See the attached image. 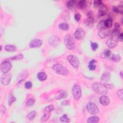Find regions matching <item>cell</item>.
<instances>
[{
  "label": "cell",
  "mask_w": 123,
  "mask_h": 123,
  "mask_svg": "<svg viewBox=\"0 0 123 123\" xmlns=\"http://www.w3.org/2000/svg\"><path fill=\"white\" fill-rule=\"evenodd\" d=\"M120 33V30H117L115 29H114L113 30H109V36L111 37V38H114L115 37L118 36Z\"/></svg>",
  "instance_id": "obj_23"
},
{
  "label": "cell",
  "mask_w": 123,
  "mask_h": 123,
  "mask_svg": "<svg viewBox=\"0 0 123 123\" xmlns=\"http://www.w3.org/2000/svg\"><path fill=\"white\" fill-rule=\"evenodd\" d=\"M69 103H70V102L68 99H67V100H63V101L61 103V104L65 106V105H68Z\"/></svg>",
  "instance_id": "obj_46"
},
{
  "label": "cell",
  "mask_w": 123,
  "mask_h": 123,
  "mask_svg": "<svg viewBox=\"0 0 123 123\" xmlns=\"http://www.w3.org/2000/svg\"><path fill=\"white\" fill-rule=\"evenodd\" d=\"M12 68V64L8 61H4L0 65V70L4 73H8Z\"/></svg>",
  "instance_id": "obj_5"
},
{
  "label": "cell",
  "mask_w": 123,
  "mask_h": 123,
  "mask_svg": "<svg viewBox=\"0 0 123 123\" xmlns=\"http://www.w3.org/2000/svg\"><path fill=\"white\" fill-rule=\"evenodd\" d=\"M118 37V39L119 40V41H122L123 40V33H120L119 34V35L117 36Z\"/></svg>",
  "instance_id": "obj_49"
},
{
  "label": "cell",
  "mask_w": 123,
  "mask_h": 123,
  "mask_svg": "<svg viewBox=\"0 0 123 123\" xmlns=\"http://www.w3.org/2000/svg\"><path fill=\"white\" fill-rule=\"evenodd\" d=\"M85 24L87 27L89 28L92 27L94 24V18L91 16H89L85 20Z\"/></svg>",
  "instance_id": "obj_16"
},
{
  "label": "cell",
  "mask_w": 123,
  "mask_h": 123,
  "mask_svg": "<svg viewBox=\"0 0 123 123\" xmlns=\"http://www.w3.org/2000/svg\"><path fill=\"white\" fill-rule=\"evenodd\" d=\"M50 115H51L50 113L46 112V111H44V115L41 117V118L40 119L41 121L42 122H44L47 121L49 119V118H50Z\"/></svg>",
  "instance_id": "obj_30"
},
{
  "label": "cell",
  "mask_w": 123,
  "mask_h": 123,
  "mask_svg": "<svg viewBox=\"0 0 123 123\" xmlns=\"http://www.w3.org/2000/svg\"><path fill=\"white\" fill-rule=\"evenodd\" d=\"M72 94L74 98L76 100H79L82 95L81 89L80 87L78 85H75L72 88Z\"/></svg>",
  "instance_id": "obj_6"
},
{
  "label": "cell",
  "mask_w": 123,
  "mask_h": 123,
  "mask_svg": "<svg viewBox=\"0 0 123 123\" xmlns=\"http://www.w3.org/2000/svg\"><path fill=\"white\" fill-rule=\"evenodd\" d=\"M120 75H121V77L122 78H123V72H122V71H121V72H120Z\"/></svg>",
  "instance_id": "obj_50"
},
{
  "label": "cell",
  "mask_w": 123,
  "mask_h": 123,
  "mask_svg": "<svg viewBox=\"0 0 123 123\" xmlns=\"http://www.w3.org/2000/svg\"><path fill=\"white\" fill-rule=\"evenodd\" d=\"M48 42L52 46H57L60 43V39L57 36H52L49 38Z\"/></svg>",
  "instance_id": "obj_10"
},
{
  "label": "cell",
  "mask_w": 123,
  "mask_h": 123,
  "mask_svg": "<svg viewBox=\"0 0 123 123\" xmlns=\"http://www.w3.org/2000/svg\"><path fill=\"white\" fill-rule=\"evenodd\" d=\"M109 34V30L106 29L102 30H100L98 33L99 36L102 39H105L106 38L108 37Z\"/></svg>",
  "instance_id": "obj_18"
},
{
  "label": "cell",
  "mask_w": 123,
  "mask_h": 123,
  "mask_svg": "<svg viewBox=\"0 0 123 123\" xmlns=\"http://www.w3.org/2000/svg\"><path fill=\"white\" fill-rule=\"evenodd\" d=\"M88 112L92 115H96L99 113V110L96 104L93 103L89 102L86 105Z\"/></svg>",
  "instance_id": "obj_4"
},
{
  "label": "cell",
  "mask_w": 123,
  "mask_h": 123,
  "mask_svg": "<svg viewBox=\"0 0 123 123\" xmlns=\"http://www.w3.org/2000/svg\"><path fill=\"white\" fill-rule=\"evenodd\" d=\"M32 87V83L30 81L27 82L25 84V87L27 89H30Z\"/></svg>",
  "instance_id": "obj_43"
},
{
  "label": "cell",
  "mask_w": 123,
  "mask_h": 123,
  "mask_svg": "<svg viewBox=\"0 0 123 123\" xmlns=\"http://www.w3.org/2000/svg\"><path fill=\"white\" fill-rule=\"evenodd\" d=\"M59 28L63 30H68L69 29V25L66 23H61L59 25Z\"/></svg>",
  "instance_id": "obj_31"
},
{
  "label": "cell",
  "mask_w": 123,
  "mask_h": 123,
  "mask_svg": "<svg viewBox=\"0 0 123 123\" xmlns=\"http://www.w3.org/2000/svg\"><path fill=\"white\" fill-rule=\"evenodd\" d=\"M81 18V15L79 14H76L75 15V19L76 21H80Z\"/></svg>",
  "instance_id": "obj_45"
},
{
  "label": "cell",
  "mask_w": 123,
  "mask_h": 123,
  "mask_svg": "<svg viewBox=\"0 0 123 123\" xmlns=\"http://www.w3.org/2000/svg\"><path fill=\"white\" fill-rule=\"evenodd\" d=\"M36 115V112L35 111H33L29 113L27 115V118L29 121H32L34 119Z\"/></svg>",
  "instance_id": "obj_32"
},
{
  "label": "cell",
  "mask_w": 123,
  "mask_h": 123,
  "mask_svg": "<svg viewBox=\"0 0 123 123\" xmlns=\"http://www.w3.org/2000/svg\"><path fill=\"white\" fill-rule=\"evenodd\" d=\"M99 102L102 105L107 106L110 103V99L107 96L103 95L100 97Z\"/></svg>",
  "instance_id": "obj_14"
},
{
  "label": "cell",
  "mask_w": 123,
  "mask_h": 123,
  "mask_svg": "<svg viewBox=\"0 0 123 123\" xmlns=\"http://www.w3.org/2000/svg\"><path fill=\"white\" fill-rule=\"evenodd\" d=\"M5 51L10 52H14L16 51V47L14 45H7L4 47Z\"/></svg>",
  "instance_id": "obj_21"
},
{
  "label": "cell",
  "mask_w": 123,
  "mask_h": 123,
  "mask_svg": "<svg viewBox=\"0 0 123 123\" xmlns=\"http://www.w3.org/2000/svg\"><path fill=\"white\" fill-rule=\"evenodd\" d=\"M42 41L40 39H34L32 40L29 43V47L31 48H40L42 44Z\"/></svg>",
  "instance_id": "obj_11"
},
{
  "label": "cell",
  "mask_w": 123,
  "mask_h": 123,
  "mask_svg": "<svg viewBox=\"0 0 123 123\" xmlns=\"http://www.w3.org/2000/svg\"><path fill=\"white\" fill-rule=\"evenodd\" d=\"M35 100L34 99H28L26 103V105L27 107H31L34 104Z\"/></svg>",
  "instance_id": "obj_38"
},
{
  "label": "cell",
  "mask_w": 123,
  "mask_h": 123,
  "mask_svg": "<svg viewBox=\"0 0 123 123\" xmlns=\"http://www.w3.org/2000/svg\"><path fill=\"white\" fill-rule=\"evenodd\" d=\"M108 8L105 5H103L99 8V14L100 16H104L106 15L108 12Z\"/></svg>",
  "instance_id": "obj_17"
},
{
  "label": "cell",
  "mask_w": 123,
  "mask_h": 123,
  "mask_svg": "<svg viewBox=\"0 0 123 123\" xmlns=\"http://www.w3.org/2000/svg\"><path fill=\"white\" fill-rule=\"evenodd\" d=\"M111 51L109 49H106L100 55V57L103 58H108L111 56Z\"/></svg>",
  "instance_id": "obj_24"
},
{
  "label": "cell",
  "mask_w": 123,
  "mask_h": 123,
  "mask_svg": "<svg viewBox=\"0 0 123 123\" xmlns=\"http://www.w3.org/2000/svg\"><path fill=\"white\" fill-rule=\"evenodd\" d=\"M52 68L56 73L60 75H66L68 74V71L67 69L63 66L62 64L59 63L54 64L52 67Z\"/></svg>",
  "instance_id": "obj_2"
},
{
  "label": "cell",
  "mask_w": 123,
  "mask_h": 123,
  "mask_svg": "<svg viewBox=\"0 0 123 123\" xmlns=\"http://www.w3.org/2000/svg\"><path fill=\"white\" fill-rule=\"evenodd\" d=\"M16 101V98L14 96L13 93H10L8 97V104L9 106H11Z\"/></svg>",
  "instance_id": "obj_26"
},
{
  "label": "cell",
  "mask_w": 123,
  "mask_h": 123,
  "mask_svg": "<svg viewBox=\"0 0 123 123\" xmlns=\"http://www.w3.org/2000/svg\"><path fill=\"white\" fill-rule=\"evenodd\" d=\"M111 59L115 62H119L121 59V57L118 54H114L111 57Z\"/></svg>",
  "instance_id": "obj_37"
},
{
  "label": "cell",
  "mask_w": 123,
  "mask_h": 123,
  "mask_svg": "<svg viewBox=\"0 0 123 123\" xmlns=\"http://www.w3.org/2000/svg\"><path fill=\"white\" fill-rule=\"evenodd\" d=\"M120 28V25L118 23H115V28L116 30H119Z\"/></svg>",
  "instance_id": "obj_48"
},
{
  "label": "cell",
  "mask_w": 123,
  "mask_h": 123,
  "mask_svg": "<svg viewBox=\"0 0 123 123\" xmlns=\"http://www.w3.org/2000/svg\"><path fill=\"white\" fill-rule=\"evenodd\" d=\"M68 93L67 91L65 90H61L59 92V94L58 95L56 96V99H65L67 97Z\"/></svg>",
  "instance_id": "obj_15"
},
{
  "label": "cell",
  "mask_w": 123,
  "mask_h": 123,
  "mask_svg": "<svg viewBox=\"0 0 123 123\" xmlns=\"http://www.w3.org/2000/svg\"><path fill=\"white\" fill-rule=\"evenodd\" d=\"M107 89H112L114 88V85L113 84H104Z\"/></svg>",
  "instance_id": "obj_47"
},
{
  "label": "cell",
  "mask_w": 123,
  "mask_h": 123,
  "mask_svg": "<svg viewBox=\"0 0 123 123\" xmlns=\"http://www.w3.org/2000/svg\"><path fill=\"white\" fill-rule=\"evenodd\" d=\"M97 27L98 29H99V30L106 29V28L105 27V24H104V20L100 21L98 23Z\"/></svg>",
  "instance_id": "obj_29"
},
{
  "label": "cell",
  "mask_w": 123,
  "mask_h": 123,
  "mask_svg": "<svg viewBox=\"0 0 123 123\" xmlns=\"http://www.w3.org/2000/svg\"><path fill=\"white\" fill-rule=\"evenodd\" d=\"M92 87L95 92L99 94L105 95L108 92L107 89L104 85L99 83H94L92 85Z\"/></svg>",
  "instance_id": "obj_1"
},
{
  "label": "cell",
  "mask_w": 123,
  "mask_h": 123,
  "mask_svg": "<svg viewBox=\"0 0 123 123\" xmlns=\"http://www.w3.org/2000/svg\"><path fill=\"white\" fill-rule=\"evenodd\" d=\"M11 78H12V75L11 74L8 73L4 74L1 77V83L4 85H8L11 81Z\"/></svg>",
  "instance_id": "obj_8"
},
{
  "label": "cell",
  "mask_w": 123,
  "mask_h": 123,
  "mask_svg": "<svg viewBox=\"0 0 123 123\" xmlns=\"http://www.w3.org/2000/svg\"><path fill=\"white\" fill-rule=\"evenodd\" d=\"M76 5V1L75 0H71L68 2L67 4V6L70 10H73L75 8Z\"/></svg>",
  "instance_id": "obj_22"
},
{
  "label": "cell",
  "mask_w": 123,
  "mask_h": 123,
  "mask_svg": "<svg viewBox=\"0 0 123 123\" xmlns=\"http://www.w3.org/2000/svg\"><path fill=\"white\" fill-rule=\"evenodd\" d=\"M96 63V61L95 60H92L89 62L88 65V67L90 70H94L96 69V65L95 63Z\"/></svg>",
  "instance_id": "obj_28"
},
{
  "label": "cell",
  "mask_w": 123,
  "mask_h": 123,
  "mask_svg": "<svg viewBox=\"0 0 123 123\" xmlns=\"http://www.w3.org/2000/svg\"><path fill=\"white\" fill-rule=\"evenodd\" d=\"M28 73L27 71H24L23 72H22L18 75V78H17V81L20 83V82L24 80L28 76Z\"/></svg>",
  "instance_id": "obj_19"
},
{
  "label": "cell",
  "mask_w": 123,
  "mask_h": 123,
  "mask_svg": "<svg viewBox=\"0 0 123 123\" xmlns=\"http://www.w3.org/2000/svg\"><path fill=\"white\" fill-rule=\"evenodd\" d=\"M102 4V1L101 0H96V1H94L93 3L94 7L95 8H97L99 7Z\"/></svg>",
  "instance_id": "obj_41"
},
{
  "label": "cell",
  "mask_w": 123,
  "mask_h": 123,
  "mask_svg": "<svg viewBox=\"0 0 123 123\" xmlns=\"http://www.w3.org/2000/svg\"><path fill=\"white\" fill-rule=\"evenodd\" d=\"M113 10L114 12L117 14H123V6L120 5L118 7H114Z\"/></svg>",
  "instance_id": "obj_33"
},
{
  "label": "cell",
  "mask_w": 123,
  "mask_h": 123,
  "mask_svg": "<svg viewBox=\"0 0 123 123\" xmlns=\"http://www.w3.org/2000/svg\"><path fill=\"white\" fill-rule=\"evenodd\" d=\"M69 63L75 68H78L79 66L80 62L79 59L75 55H68L67 57Z\"/></svg>",
  "instance_id": "obj_7"
},
{
  "label": "cell",
  "mask_w": 123,
  "mask_h": 123,
  "mask_svg": "<svg viewBox=\"0 0 123 123\" xmlns=\"http://www.w3.org/2000/svg\"><path fill=\"white\" fill-rule=\"evenodd\" d=\"M24 57V56L22 54H19L18 55H17L16 56H14L9 57L7 59L8 60L10 61H13V60H19L22 59H23Z\"/></svg>",
  "instance_id": "obj_27"
},
{
  "label": "cell",
  "mask_w": 123,
  "mask_h": 123,
  "mask_svg": "<svg viewBox=\"0 0 123 123\" xmlns=\"http://www.w3.org/2000/svg\"><path fill=\"white\" fill-rule=\"evenodd\" d=\"M74 36L75 38L79 40H82L85 36V32L84 30L81 28H77L74 34Z\"/></svg>",
  "instance_id": "obj_9"
},
{
  "label": "cell",
  "mask_w": 123,
  "mask_h": 123,
  "mask_svg": "<svg viewBox=\"0 0 123 123\" xmlns=\"http://www.w3.org/2000/svg\"><path fill=\"white\" fill-rule=\"evenodd\" d=\"M110 78V74L108 73H104L102 75V80L103 81H108Z\"/></svg>",
  "instance_id": "obj_35"
},
{
  "label": "cell",
  "mask_w": 123,
  "mask_h": 123,
  "mask_svg": "<svg viewBox=\"0 0 123 123\" xmlns=\"http://www.w3.org/2000/svg\"><path fill=\"white\" fill-rule=\"evenodd\" d=\"M118 42L114 38H111L108 39L106 41V45L110 49H113L116 47Z\"/></svg>",
  "instance_id": "obj_12"
},
{
  "label": "cell",
  "mask_w": 123,
  "mask_h": 123,
  "mask_svg": "<svg viewBox=\"0 0 123 123\" xmlns=\"http://www.w3.org/2000/svg\"><path fill=\"white\" fill-rule=\"evenodd\" d=\"M6 111V109L5 106L3 105L1 106V108H0V111L2 114H4Z\"/></svg>",
  "instance_id": "obj_44"
},
{
  "label": "cell",
  "mask_w": 123,
  "mask_h": 123,
  "mask_svg": "<svg viewBox=\"0 0 123 123\" xmlns=\"http://www.w3.org/2000/svg\"><path fill=\"white\" fill-rule=\"evenodd\" d=\"M99 118L98 116H94L89 117L87 120V122L88 123H96L99 122Z\"/></svg>",
  "instance_id": "obj_25"
},
{
  "label": "cell",
  "mask_w": 123,
  "mask_h": 123,
  "mask_svg": "<svg viewBox=\"0 0 123 123\" xmlns=\"http://www.w3.org/2000/svg\"><path fill=\"white\" fill-rule=\"evenodd\" d=\"M91 1H85V0H82L80 1L78 3V7L81 9H85L88 6L91 5Z\"/></svg>",
  "instance_id": "obj_13"
},
{
  "label": "cell",
  "mask_w": 123,
  "mask_h": 123,
  "mask_svg": "<svg viewBox=\"0 0 123 123\" xmlns=\"http://www.w3.org/2000/svg\"><path fill=\"white\" fill-rule=\"evenodd\" d=\"M60 121L61 122H65V123H69L70 122V119L68 117L67 115H63V116H62L60 118Z\"/></svg>",
  "instance_id": "obj_36"
},
{
  "label": "cell",
  "mask_w": 123,
  "mask_h": 123,
  "mask_svg": "<svg viewBox=\"0 0 123 123\" xmlns=\"http://www.w3.org/2000/svg\"><path fill=\"white\" fill-rule=\"evenodd\" d=\"M91 46L92 49L95 51L98 48V44L97 43H94V42H91Z\"/></svg>",
  "instance_id": "obj_42"
},
{
  "label": "cell",
  "mask_w": 123,
  "mask_h": 123,
  "mask_svg": "<svg viewBox=\"0 0 123 123\" xmlns=\"http://www.w3.org/2000/svg\"><path fill=\"white\" fill-rule=\"evenodd\" d=\"M54 109V107L53 105H49L46 106L45 108L44 111H46V112L48 113H51L52 111Z\"/></svg>",
  "instance_id": "obj_39"
},
{
  "label": "cell",
  "mask_w": 123,
  "mask_h": 123,
  "mask_svg": "<svg viewBox=\"0 0 123 123\" xmlns=\"http://www.w3.org/2000/svg\"><path fill=\"white\" fill-rule=\"evenodd\" d=\"M64 41L66 48L69 50H74L75 47V43L71 36L67 35L64 37Z\"/></svg>",
  "instance_id": "obj_3"
},
{
  "label": "cell",
  "mask_w": 123,
  "mask_h": 123,
  "mask_svg": "<svg viewBox=\"0 0 123 123\" xmlns=\"http://www.w3.org/2000/svg\"><path fill=\"white\" fill-rule=\"evenodd\" d=\"M47 75L44 72H39L37 75V78L40 81H44L47 79Z\"/></svg>",
  "instance_id": "obj_20"
},
{
  "label": "cell",
  "mask_w": 123,
  "mask_h": 123,
  "mask_svg": "<svg viewBox=\"0 0 123 123\" xmlns=\"http://www.w3.org/2000/svg\"><path fill=\"white\" fill-rule=\"evenodd\" d=\"M116 93H117V95L118 96V97L119 98V99L123 100V91L122 89H119V90H118L116 92Z\"/></svg>",
  "instance_id": "obj_40"
},
{
  "label": "cell",
  "mask_w": 123,
  "mask_h": 123,
  "mask_svg": "<svg viewBox=\"0 0 123 123\" xmlns=\"http://www.w3.org/2000/svg\"><path fill=\"white\" fill-rule=\"evenodd\" d=\"M104 24L106 28H110L112 27L113 25V21L111 19H108L104 20Z\"/></svg>",
  "instance_id": "obj_34"
}]
</instances>
